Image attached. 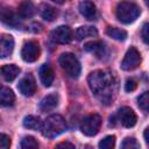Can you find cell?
Returning a JSON list of instances; mask_svg holds the SVG:
<instances>
[{"mask_svg":"<svg viewBox=\"0 0 149 149\" xmlns=\"http://www.w3.org/2000/svg\"><path fill=\"white\" fill-rule=\"evenodd\" d=\"M87 81L91 91L99 97L101 101H109L112 99L113 87L115 86L112 74L102 70H95L90 73Z\"/></svg>","mask_w":149,"mask_h":149,"instance_id":"cell-1","label":"cell"},{"mask_svg":"<svg viewBox=\"0 0 149 149\" xmlns=\"http://www.w3.org/2000/svg\"><path fill=\"white\" fill-rule=\"evenodd\" d=\"M66 129V122L64 118L59 114L50 115L45 119V121L42 123V134L43 136L48 139H54L58 135H61Z\"/></svg>","mask_w":149,"mask_h":149,"instance_id":"cell-2","label":"cell"},{"mask_svg":"<svg viewBox=\"0 0 149 149\" xmlns=\"http://www.w3.org/2000/svg\"><path fill=\"white\" fill-rule=\"evenodd\" d=\"M141 14L140 7L134 3V2H128V1H122L119 2L115 9V15L118 20L122 23H132L134 22L139 15Z\"/></svg>","mask_w":149,"mask_h":149,"instance_id":"cell-3","label":"cell"},{"mask_svg":"<svg viewBox=\"0 0 149 149\" xmlns=\"http://www.w3.org/2000/svg\"><path fill=\"white\" fill-rule=\"evenodd\" d=\"M59 65L63 71L71 78H78L81 71V66L77 57L71 52H64L59 56Z\"/></svg>","mask_w":149,"mask_h":149,"instance_id":"cell-4","label":"cell"},{"mask_svg":"<svg viewBox=\"0 0 149 149\" xmlns=\"http://www.w3.org/2000/svg\"><path fill=\"white\" fill-rule=\"evenodd\" d=\"M101 126V118L98 114H90L80 123V130L86 136H94Z\"/></svg>","mask_w":149,"mask_h":149,"instance_id":"cell-5","label":"cell"},{"mask_svg":"<svg viewBox=\"0 0 149 149\" xmlns=\"http://www.w3.org/2000/svg\"><path fill=\"white\" fill-rule=\"evenodd\" d=\"M41 55L40 44L36 41H28L23 44L21 50V57L27 63H33L38 59Z\"/></svg>","mask_w":149,"mask_h":149,"instance_id":"cell-6","label":"cell"},{"mask_svg":"<svg viewBox=\"0 0 149 149\" xmlns=\"http://www.w3.org/2000/svg\"><path fill=\"white\" fill-rule=\"evenodd\" d=\"M140 63H141V55H140L139 50L134 47H130L127 50V52L121 62V69L125 71H130V70L136 69L140 65Z\"/></svg>","mask_w":149,"mask_h":149,"instance_id":"cell-7","label":"cell"},{"mask_svg":"<svg viewBox=\"0 0 149 149\" xmlns=\"http://www.w3.org/2000/svg\"><path fill=\"white\" fill-rule=\"evenodd\" d=\"M72 37H73V31L68 26H59L50 33L51 41L55 43H58V44L69 43L72 40Z\"/></svg>","mask_w":149,"mask_h":149,"instance_id":"cell-8","label":"cell"},{"mask_svg":"<svg viewBox=\"0 0 149 149\" xmlns=\"http://www.w3.org/2000/svg\"><path fill=\"white\" fill-rule=\"evenodd\" d=\"M118 118H119V121L121 122V125L126 128L134 127L136 125V121H137L135 112L130 107H127V106L121 107L118 111Z\"/></svg>","mask_w":149,"mask_h":149,"instance_id":"cell-9","label":"cell"},{"mask_svg":"<svg viewBox=\"0 0 149 149\" xmlns=\"http://www.w3.org/2000/svg\"><path fill=\"white\" fill-rule=\"evenodd\" d=\"M17 88H19V91H20L23 95H26V97H31V95L36 92V81H35L34 77H33L31 74L24 76V77L19 81Z\"/></svg>","mask_w":149,"mask_h":149,"instance_id":"cell-10","label":"cell"},{"mask_svg":"<svg viewBox=\"0 0 149 149\" xmlns=\"http://www.w3.org/2000/svg\"><path fill=\"white\" fill-rule=\"evenodd\" d=\"M14 49V38L12 35L1 34L0 35V58L8 57Z\"/></svg>","mask_w":149,"mask_h":149,"instance_id":"cell-11","label":"cell"},{"mask_svg":"<svg viewBox=\"0 0 149 149\" xmlns=\"http://www.w3.org/2000/svg\"><path fill=\"white\" fill-rule=\"evenodd\" d=\"M0 21L10 27H17L20 24V20L16 14L8 7L0 8Z\"/></svg>","mask_w":149,"mask_h":149,"instance_id":"cell-12","label":"cell"},{"mask_svg":"<svg viewBox=\"0 0 149 149\" xmlns=\"http://www.w3.org/2000/svg\"><path fill=\"white\" fill-rule=\"evenodd\" d=\"M54 70L49 64H43L40 69V79L42 81V84L47 87L51 86V84L54 83Z\"/></svg>","mask_w":149,"mask_h":149,"instance_id":"cell-13","label":"cell"},{"mask_svg":"<svg viewBox=\"0 0 149 149\" xmlns=\"http://www.w3.org/2000/svg\"><path fill=\"white\" fill-rule=\"evenodd\" d=\"M79 12L80 14L86 17L87 20H93L97 15V9L95 5L91 1H83L79 3Z\"/></svg>","mask_w":149,"mask_h":149,"instance_id":"cell-14","label":"cell"},{"mask_svg":"<svg viewBox=\"0 0 149 149\" xmlns=\"http://www.w3.org/2000/svg\"><path fill=\"white\" fill-rule=\"evenodd\" d=\"M0 72H1V76L7 80V81H12L14 80L19 73H20V68L16 66L15 64H7V65H3L1 69H0Z\"/></svg>","mask_w":149,"mask_h":149,"instance_id":"cell-15","label":"cell"},{"mask_svg":"<svg viewBox=\"0 0 149 149\" xmlns=\"http://www.w3.org/2000/svg\"><path fill=\"white\" fill-rule=\"evenodd\" d=\"M35 12H36V8L33 5V2H30V1L21 2L17 8V14L22 19H30L35 14Z\"/></svg>","mask_w":149,"mask_h":149,"instance_id":"cell-16","label":"cell"},{"mask_svg":"<svg viewBox=\"0 0 149 149\" xmlns=\"http://www.w3.org/2000/svg\"><path fill=\"white\" fill-rule=\"evenodd\" d=\"M58 105V97L56 94H49L44 97L40 102V109L42 112H49L56 108Z\"/></svg>","mask_w":149,"mask_h":149,"instance_id":"cell-17","label":"cell"},{"mask_svg":"<svg viewBox=\"0 0 149 149\" xmlns=\"http://www.w3.org/2000/svg\"><path fill=\"white\" fill-rule=\"evenodd\" d=\"M15 101V95L13 91L8 87H0V105L8 107L12 106Z\"/></svg>","mask_w":149,"mask_h":149,"instance_id":"cell-18","label":"cell"},{"mask_svg":"<svg viewBox=\"0 0 149 149\" xmlns=\"http://www.w3.org/2000/svg\"><path fill=\"white\" fill-rule=\"evenodd\" d=\"M84 49L86 51L95 55L97 57H101L104 55V51H105L104 43L100 42V41H91V42H87V43H85Z\"/></svg>","mask_w":149,"mask_h":149,"instance_id":"cell-19","label":"cell"},{"mask_svg":"<svg viewBox=\"0 0 149 149\" xmlns=\"http://www.w3.org/2000/svg\"><path fill=\"white\" fill-rule=\"evenodd\" d=\"M97 35H98V30L91 26H83L76 30V38L78 41H81L86 37H93Z\"/></svg>","mask_w":149,"mask_h":149,"instance_id":"cell-20","label":"cell"},{"mask_svg":"<svg viewBox=\"0 0 149 149\" xmlns=\"http://www.w3.org/2000/svg\"><path fill=\"white\" fill-rule=\"evenodd\" d=\"M42 121L38 116L35 115H27L23 119V126L28 129H33V130H38L42 128Z\"/></svg>","mask_w":149,"mask_h":149,"instance_id":"cell-21","label":"cell"},{"mask_svg":"<svg viewBox=\"0 0 149 149\" xmlns=\"http://www.w3.org/2000/svg\"><path fill=\"white\" fill-rule=\"evenodd\" d=\"M58 15V10L50 6V5H43L41 8V16L47 21H54Z\"/></svg>","mask_w":149,"mask_h":149,"instance_id":"cell-22","label":"cell"},{"mask_svg":"<svg viewBox=\"0 0 149 149\" xmlns=\"http://www.w3.org/2000/svg\"><path fill=\"white\" fill-rule=\"evenodd\" d=\"M106 34L114 38V40H118V41H125L127 38V33L126 30L123 29H120V28H116V27H107L106 29Z\"/></svg>","mask_w":149,"mask_h":149,"instance_id":"cell-23","label":"cell"},{"mask_svg":"<svg viewBox=\"0 0 149 149\" xmlns=\"http://www.w3.org/2000/svg\"><path fill=\"white\" fill-rule=\"evenodd\" d=\"M21 149H40V144L35 137L24 136L21 141Z\"/></svg>","mask_w":149,"mask_h":149,"instance_id":"cell-24","label":"cell"},{"mask_svg":"<svg viewBox=\"0 0 149 149\" xmlns=\"http://www.w3.org/2000/svg\"><path fill=\"white\" fill-rule=\"evenodd\" d=\"M99 149H114L115 147V136L114 135H108L106 137H104L99 144H98Z\"/></svg>","mask_w":149,"mask_h":149,"instance_id":"cell-25","label":"cell"},{"mask_svg":"<svg viewBox=\"0 0 149 149\" xmlns=\"http://www.w3.org/2000/svg\"><path fill=\"white\" fill-rule=\"evenodd\" d=\"M120 149H140V144L136 139L134 137H126L122 143Z\"/></svg>","mask_w":149,"mask_h":149,"instance_id":"cell-26","label":"cell"},{"mask_svg":"<svg viewBox=\"0 0 149 149\" xmlns=\"http://www.w3.org/2000/svg\"><path fill=\"white\" fill-rule=\"evenodd\" d=\"M137 104H139V106H140L141 109H143L144 112H148V107H149V93L148 92L142 93L137 98Z\"/></svg>","mask_w":149,"mask_h":149,"instance_id":"cell-27","label":"cell"},{"mask_svg":"<svg viewBox=\"0 0 149 149\" xmlns=\"http://www.w3.org/2000/svg\"><path fill=\"white\" fill-rule=\"evenodd\" d=\"M10 137L6 134H0V149H9Z\"/></svg>","mask_w":149,"mask_h":149,"instance_id":"cell-28","label":"cell"},{"mask_svg":"<svg viewBox=\"0 0 149 149\" xmlns=\"http://www.w3.org/2000/svg\"><path fill=\"white\" fill-rule=\"evenodd\" d=\"M137 87V83L134 80V79H127L126 80V84H125V90L127 91V92H132V91H134L135 88Z\"/></svg>","mask_w":149,"mask_h":149,"instance_id":"cell-29","label":"cell"},{"mask_svg":"<svg viewBox=\"0 0 149 149\" xmlns=\"http://www.w3.org/2000/svg\"><path fill=\"white\" fill-rule=\"evenodd\" d=\"M148 29H149V24H148V23H144V24H143V27H142V31H141V34H142V38H143L144 43H148V42H149V34H148Z\"/></svg>","mask_w":149,"mask_h":149,"instance_id":"cell-30","label":"cell"},{"mask_svg":"<svg viewBox=\"0 0 149 149\" xmlns=\"http://www.w3.org/2000/svg\"><path fill=\"white\" fill-rule=\"evenodd\" d=\"M54 149H76V148H74V146H73L72 143H70V142H61V143H58Z\"/></svg>","mask_w":149,"mask_h":149,"instance_id":"cell-31","label":"cell"},{"mask_svg":"<svg viewBox=\"0 0 149 149\" xmlns=\"http://www.w3.org/2000/svg\"><path fill=\"white\" fill-rule=\"evenodd\" d=\"M144 140H146V142L149 141V139H148V128H146V130H144Z\"/></svg>","mask_w":149,"mask_h":149,"instance_id":"cell-32","label":"cell"}]
</instances>
